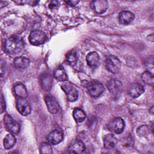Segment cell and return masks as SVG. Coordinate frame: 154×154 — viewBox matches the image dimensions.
<instances>
[{
	"mask_svg": "<svg viewBox=\"0 0 154 154\" xmlns=\"http://www.w3.org/2000/svg\"><path fill=\"white\" fill-rule=\"evenodd\" d=\"M13 91L17 98H26L28 96L27 90L25 86L21 83L17 84L14 86Z\"/></svg>",
	"mask_w": 154,
	"mask_h": 154,
	"instance_id": "18",
	"label": "cell"
},
{
	"mask_svg": "<svg viewBox=\"0 0 154 154\" xmlns=\"http://www.w3.org/2000/svg\"><path fill=\"white\" fill-rule=\"evenodd\" d=\"M66 2L70 5H75L79 3V1H66Z\"/></svg>",
	"mask_w": 154,
	"mask_h": 154,
	"instance_id": "30",
	"label": "cell"
},
{
	"mask_svg": "<svg viewBox=\"0 0 154 154\" xmlns=\"http://www.w3.org/2000/svg\"><path fill=\"white\" fill-rule=\"evenodd\" d=\"M61 88L66 94L67 100L73 102L76 101L78 98V92L76 88L70 82H66L61 85Z\"/></svg>",
	"mask_w": 154,
	"mask_h": 154,
	"instance_id": "6",
	"label": "cell"
},
{
	"mask_svg": "<svg viewBox=\"0 0 154 154\" xmlns=\"http://www.w3.org/2000/svg\"><path fill=\"white\" fill-rule=\"evenodd\" d=\"M85 150V146L81 141H75L73 142L68 148V152L70 153H81Z\"/></svg>",
	"mask_w": 154,
	"mask_h": 154,
	"instance_id": "16",
	"label": "cell"
},
{
	"mask_svg": "<svg viewBox=\"0 0 154 154\" xmlns=\"http://www.w3.org/2000/svg\"><path fill=\"white\" fill-rule=\"evenodd\" d=\"M128 92L129 96L132 98H137L144 92V88L143 86L140 84L134 82L129 85L128 87Z\"/></svg>",
	"mask_w": 154,
	"mask_h": 154,
	"instance_id": "12",
	"label": "cell"
},
{
	"mask_svg": "<svg viewBox=\"0 0 154 154\" xmlns=\"http://www.w3.org/2000/svg\"><path fill=\"white\" fill-rule=\"evenodd\" d=\"M117 144V139L112 134H107L103 138L104 147L107 149H111L114 148Z\"/></svg>",
	"mask_w": 154,
	"mask_h": 154,
	"instance_id": "19",
	"label": "cell"
},
{
	"mask_svg": "<svg viewBox=\"0 0 154 154\" xmlns=\"http://www.w3.org/2000/svg\"><path fill=\"white\" fill-rule=\"evenodd\" d=\"M40 151L41 153L51 154L52 153V149L51 145L47 143H42L40 146Z\"/></svg>",
	"mask_w": 154,
	"mask_h": 154,
	"instance_id": "26",
	"label": "cell"
},
{
	"mask_svg": "<svg viewBox=\"0 0 154 154\" xmlns=\"http://www.w3.org/2000/svg\"><path fill=\"white\" fill-rule=\"evenodd\" d=\"M149 130V129L147 126L143 125L137 129V132L139 134V135L144 136L145 135H147L148 134Z\"/></svg>",
	"mask_w": 154,
	"mask_h": 154,
	"instance_id": "27",
	"label": "cell"
},
{
	"mask_svg": "<svg viewBox=\"0 0 154 154\" xmlns=\"http://www.w3.org/2000/svg\"><path fill=\"white\" fill-rule=\"evenodd\" d=\"M90 6L96 13L102 14L108 9V3L105 0H96L93 1L90 4Z\"/></svg>",
	"mask_w": 154,
	"mask_h": 154,
	"instance_id": "11",
	"label": "cell"
},
{
	"mask_svg": "<svg viewBox=\"0 0 154 154\" xmlns=\"http://www.w3.org/2000/svg\"><path fill=\"white\" fill-rule=\"evenodd\" d=\"M52 78L49 73H44L41 77V85L45 90H49L52 85Z\"/></svg>",
	"mask_w": 154,
	"mask_h": 154,
	"instance_id": "21",
	"label": "cell"
},
{
	"mask_svg": "<svg viewBox=\"0 0 154 154\" xmlns=\"http://www.w3.org/2000/svg\"><path fill=\"white\" fill-rule=\"evenodd\" d=\"M87 64L93 68H96L99 65L100 57L96 52H91L87 54L86 57Z\"/></svg>",
	"mask_w": 154,
	"mask_h": 154,
	"instance_id": "15",
	"label": "cell"
},
{
	"mask_svg": "<svg viewBox=\"0 0 154 154\" xmlns=\"http://www.w3.org/2000/svg\"><path fill=\"white\" fill-rule=\"evenodd\" d=\"M28 40L33 45H40L45 42L46 40V35L43 31L35 29L31 32Z\"/></svg>",
	"mask_w": 154,
	"mask_h": 154,
	"instance_id": "4",
	"label": "cell"
},
{
	"mask_svg": "<svg viewBox=\"0 0 154 154\" xmlns=\"http://www.w3.org/2000/svg\"><path fill=\"white\" fill-rule=\"evenodd\" d=\"M16 108L20 114L24 116L29 114L31 111V106L26 98H18L16 101Z\"/></svg>",
	"mask_w": 154,
	"mask_h": 154,
	"instance_id": "9",
	"label": "cell"
},
{
	"mask_svg": "<svg viewBox=\"0 0 154 154\" xmlns=\"http://www.w3.org/2000/svg\"><path fill=\"white\" fill-rule=\"evenodd\" d=\"M45 101L47 108L51 114H56L59 109V105L56 99L52 95L48 94L45 97Z\"/></svg>",
	"mask_w": 154,
	"mask_h": 154,
	"instance_id": "10",
	"label": "cell"
},
{
	"mask_svg": "<svg viewBox=\"0 0 154 154\" xmlns=\"http://www.w3.org/2000/svg\"><path fill=\"white\" fill-rule=\"evenodd\" d=\"M5 109V99L4 98V96L2 94H1V113H2Z\"/></svg>",
	"mask_w": 154,
	"mask_h": 154,
	"instance_id": "29",
	"label": "cell"
},
{
	"mask_svg": "<svg viewBox=\"0 0 154 154\" xmlns=\"http://www.w3.org/2000/svg\"><path fill=\"white\" fill-rule=\"evenodd\" d=\"M4 123L6 128L8 131L13 134H17L20 132L19 124L8 114H6L4 117Z\"/></svg>",
	"mask_w": 154,
	"mask_h": 154,
	"instance_id": "7",
	"label": "cell"
},
{
	"mask_svg": "<svg viewBox=\"0 0 154 154\" xmlns=\"http://www.w3.org/2000/svg\"><path fill=\"white\" fill-rule=\"evenodd\" d=\"M153 106H152V108H151V111H150L151 112V113H152V114H153V111H152V110H153Z\"/></svg>",
	"mask_w": 154,
	"mask_h": 154,
	"instance_id": "31",
	"label": "cell"
},
{
	"mask_svg": "<svg viewBox=\"0 0 154 154\" xmlns=\"http://www.w3.org/2000/svg\"><path fill=\"white\" fill-rule=\"evenodd\" d=\"M47 140L51 144L53 145H56L63 141V134L62 132L60 130L55 129L48 134Z\"/></svg>",
	"mask_w": 154,
	"mask_h": 154,
	"instance_id": "13",
	"label": "cell"
},
{
	"mask_svg": "<svg viewBox=\"0 0 154 154\" xmlns=\"http://www.w3.org/2000/svg\"><path fill=\"white\" fill-rule=\"evenodd\" d=\"M67 61L69 63V64L71 66H74L76 64L77 61H78V57L77 54H76L75 52L74 51H71L67 55Z\"/></svg>",
	"mask_w": 154,
	"mask_h": 154,
	"instance_id": "25",
	"label": "cell"
},
{
	"mask_svg": "<svg viewBox=\"0 0 154 154\" xmlns=\"http://www.w3.org/2000/svg\"><path fill=\"white\" fill-rule=\"evenodd\" d=\"M141 79L146 84L153 86V82H154V78H153V75L152 73L149 71L144 72L141 75Z\"/></svg>",
	"mask_w": 154,
	"mask_h": 154,
	"instance_id": "24",
	"label": "cell"
},
{
	"mask_svg": "<svg viewBox=\"0 0 154 154\" xmlns=\"http://www.w3.org/2000/svg\"><path fill=\"white\" fill-rule=\"evenodd\" d=\"M107 88L109 92L114 96L120 95L123 90L122 83L116 79H110L107 83Z\"/></svg>",
	"mask_w": 154,
	"mask_h": 154,
	"instance_id": "8",
	"label": "cell"
},
{
	"mask_svg": "<svg viewBox=\"0 0 154 154\" xmlns=\"http://www.w3.org/2000/svg\"><path fill=\"white\" fill-rule=\"evenodd\" d=\"M73 117L76 122L80 123L85 120V114L84 111L81 108H76L73 109Z\"/></svg>",
	"mask_w": 154,
	"mask_h": 154,
	"instance_id": "23",
	"label": "cell"
},
{
	"mask_svg": "<svg viewBox=\"0 0 154 154\" xmlns=\"http://www.w3.org/2000/svg\"><path fill=\"white\" fill-rule=\"evenodd\" d=\"M16 139L13 134H7L4 140V146L6 149L12 148L16 144Z\"/></svg>",
	"mask_w": 154,
	"mask_h": 154,
	"instance_id": "22",
	"label": "cell"
},
{
	"mask_svg": "<svg viewBox=\"0 0 154 154\" xmlns=\"http://www.w3.org/2000/svg\"><path fill=\"white\" fill-rule=\"evenodd\" d=\"M54 77L60 82L67 80V75L63 66H58L54 71Z\"/></svg>",
	"mask_w": 154,
	"mask_h": 154,
	"instance_id": "20",
	"label": "cell"
},
{
	"mask_svg": "<svg viewBox=\"0 0 154 154\" xmlns=\"http://www.w3.org/2000/svg\"><path fill=\"white\" fill-rule=\"evenodd\" d=\"M23 40L18 37L12 36L7 38L4 44L5 51L11 54H17L22 51L23 48Z\"/></svg>",
	"mask_w": 154,
	"mask_h": 154,
	"instance_id": "1",
	"label": "cell"
},
{
	"mask_svg": "<svg viewBox=\"0 0 154 154\" xmlns=\"http://www.w3.org/2000/svg\"><path fill=\"white\" fill-rule=\"evenodd\" d=\"M125 122L120 117H116L109 122L107 125L108 129L117 134H121L125 128Z\"/></svg>",
	"mask_w": 154,
	"mask_h": 154,
	"instance_id": "5",
	"label": "cell"
},
{
	"mask_svg": "<svg viewBox=\"0 0 154 154\" xmlns=\"http://www.w3.org/2000/svg\"><path fill=\"white\" fill-rule=\"evenodd\" d=\"M105 65L107 70L114 74L117 73L121 67V63L119 59L114 55L107 57L105 61Z\"/></svg>",
	"mask_w": 154,
	"mask_h": 154,
	"instance_id": "3",
	"label": "cell"
},
{
	"mask_svg": "<svg viewBox=\"0 0 154 154\" xmlns=\"http://www.w3.org/2000/svg\"><path fill=\"white\" fill-rule=\"evenodd\" d=\"M153 58H152L150 60V59H148L146 61V66L147 67V68H148L149 69V72L150 70V72L151 73H153Z\"/></svg>",
	"mask_w": 154,
	"mask_h": 154,
	"instance_id": "28",
	"label": "cell"
},
{
	"mask_svg": "<svg viewBox=\"0 0 154 154\" xmlns=\"http://www.w3.org/2000/svg\"><path fill=\"white\" fill-rule=\"evenodd\" d=\"M135 15L129 11H122L119 15V22L123 25H129L134 19Z\"/></svg>",
	"mask_w": 154,
	"mask_h": 154,
	"instance_id": "14",
	"label": "cell"
},
{
	"mask_svg": "<svg viewBox=\"0 0 154 154\" xmlns=\"http://www.w3.org/2000/svg\"><path fill=\"white\" fill-rule=\"evenodd\" d=\"M87 89L88 94L93 97H98L104 91L103 84L98 81L93 80L87 84Z\"/></svg>",
	"mask_w": 154,
	"mask_h": 154,
	"instance_id": "2",
	"label": "cell"
},
{
	"mask_svg": "<svg viewBox=\"0 0 154 154\" xmlns=\"http://www.w3.org/2000/svg\"><path fill=\"white\" fill-rule=\"evenodd\" d=\"M30 64V61L27 58L23 57H16L13 61L14 66L19 70L25 69L29 67Z\"/></svg>",
	"mask_w": 154,
	"mask_h": 154,
	"instance_id": "17",
	"label": "cell"
}]
</instances>
